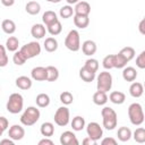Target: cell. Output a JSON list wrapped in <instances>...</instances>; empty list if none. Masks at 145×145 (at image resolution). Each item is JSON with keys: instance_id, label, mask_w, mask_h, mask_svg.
I'll list each match as a JSON object with an SVG mask.
<instances>
[{"instance_id": "1", "label": "cell", "mask_w": 145, "mask_h": 145, "mask_svg": "<svg viewBox=\"0 0 145 145\" xmlns=\"http://www.w3.org/2000/svg\"><path fill=\"white\" fill-rule=\"evenodd\" d=\"M101 116H102V123H103V127L105 129L113 130L117 127L118 116H117V112L112 108L104 106L101 111Z\"/></svg>"}, {"instance_id": "2", "label": "cell", "mask_w": 145, "mask_h": 145, "mask_svg": "<svg viewBox=\"0 0 145 145\" xmlns=\"http://www.w3.org/2000/svg\"><path fill=\"white\" fill-rule=\"evenodd\" d=\"M128 117L134 126H140L144 122V111L139 103H131L128 106Z\"/></svg>"}, {"instance_id": "3", "label": "cell", "mask_w": 145, "mask_h": 145, "mask_svg": "<svg viewBox=\"0 0 145 145\" xmlns=\"http://www.w3.org/2000/svg\"><path fill=\"white\" fill-rule=\"evenodd\" d=\"M40 116H41V112L36 106H28L23 112V114L20 117V122H22V125H24L26 127L33 126L34 123H36L39 121Z\"/></svg>"}, {"instance_id": "4", "label": "cell", "mask_w": 145, "mask_h": 145, "mask_svg": "<svg viewBox=\"0 0 145 145\" xmlns=\"http://www.w3.org/2000/svg\"><path fill=\"white\" fill-rule=\"evenodd\" d=\"M23 106H24V99H23L22 94H19V93L10 94V96L7 101V105H6L7 111L12 114H16L23 110Z\"/></svg>"}, {"instance_id": "5", "label": "cell", "mask_w": 145, "mask_h": 145, "mask_svg": "<svg viewBox=\"0 0 145 145\" xmlns=\"http://www.w3.org/2000/svg\"><path fill=\"white\" fill-rule=\"evenodd\" d=\"M111 87H112V75L106 70L100 72L99 76L96 77V88H97V91L106 93L111 89Z\"/></svg>"}, {"instance_id": "6", "label": "cell", "mask_w": 145, "mask_h": 145, "mask_svg": "<svg viewBox=\"0 0 145 145\" xmlns=\"http://www.w3.org/2000/svg\"><path fill=\"white\" fill-rule=\"evenodd\" d=\"M65 45L68 50L72 52H77L80 49V37L77 29L69 31V33L65 39Z\"/></svg>"}, {"instance_id": "7", "label": "cell", "mask_w": 145, "mask_h": 145, "mask_svg": "<svg viewBox=\"0 0 145 145\" xmlns=\"http://www.w3.org/2000/svg\"><path fill=\"white\" fill-rule=\"evenodd\" d=\"M19 51L25 57V59L28 60V59H32L34 57H37L41 53V45L39 42L33 41V42H29V43L23 45Z\"/></svg>"}, {"instance_id": "8", "label": "cell", "mask_w": 145, "mask_h": 145, "mask_svg": "<svg viewBox=\"0 0 145 145\" xmlns=\"http://www.w3.org/2000/svg\"><path fill=\"white\" fill-rule=\"evenodd\" d=\"M69 118H70L69 109H68L67 106H60V108L57 109L53 119H54L56 125H58V126H60V127H65V126L68 125Z\"/></svg>"}, {"instance_id": "9", "label": "cell", "mask_w": 145, "mask_h": 145, "mask_svg": "<svg viewBox=\"0 0 145 145\" xmlns=\"http://www.w3.org/2000/svg\"><path fill=\"white\" fill-rule=\"evenodd\" d=\"M86 133H87V136H88L91 139L96 140V142H97L99 139H101L102 136H103L102 127H101L97 122H95V121L89 122V123L87 125V127H86Z\"/></svg>"}, {"instance_id": "10", "label": "cell", "mask_w": 145, "mask_h": 145, "mask_svg": "<svg viewBox=\"0 0 145 145\" xmlns=\"http://www.w3.org/2000/svg\"><path fill=\"white\" fill-rule=\"evenodd\" d=\"M60 144L61 145H79V142L72 131L67 130L60 135Z\"/></svg>"}, {"instance_id": "11", "label": "cell", "mask_w": 145, "mask_h": 145, "mask_svg": "<svg viewBox=\"0 0 145 145\" xmlns=\"http://www.w3.org/2000/svg\"><path fill=\"white\" fill-rule=\"evenodd\" d=\"M8 136L11 140H20L25 136V129L20 125H12L9 128Z\"/></svg>"}, {"instance_id": "12", "label": "cell", "mask_w": 145, "mask_h": 145, "mask_svg": "<svg viewBox=\"0 0 145 145\" xmlns=\"http://www.w3.org/2000/svg\"><path fill=\"white\" fill-rule=\"evenodd\" d=\"M74 12L78 16H88L91 12V6L86 1H78L74 7Z\"/></svg>"}, {"instance_id": "13", "label": "cell", "mask_w": 145, "mask_h": 145, "mask_svg": "<svg viewBox=\"0 0 145 145\" xmlns=\"http://www.w3.org/2000/svg\"><path fill=\"white\" fill-rule=\"evenodd\" d=\"M96 50H97L96 43L94 41H92V40H86L82 44V51H83V53L85 56L91 57L96 52Z\"/></svg>"}, {"instance_id": "14", "label": "cell", "mask_w": 145, "mask_h": 145, "mask_svg": "<svg viewBox=\"0 0 145 145\" xmlns=\"http://www.w3.org/2000/svg\"><path fill=\"white\" fill-rule=\"evenodd\" d=\"M31 76L34 80L36 82H43V80H46V70H45V67H35L32 69L31 71Z\"/></svg>"}, {"instance_id": "15", "label": "cell", "mask_w": 145, "mask_h": 145, "mask_svg": "<svg viewBox=\"0 0 145 145\" xmlns=\"http://www.w3.org/2000/svg\"><path fill=\"white\" fill-rule=\"evenodd\" d=\"M45 33H46V29H45V26L43 24H34L31 28V34L34 39H43L45 36Z\"/></svg>"}, {"instance_id": "16", "label": "cell", "mask_w": 145, "mask_h": 145, "mask_svg": "<svg viewBox=\"0 0 145 145\" xmlns=\"http://www.w3.org/2000/svg\"><path fill=\"white\" fill-rule=\"evenodd\" d=\"M144 93V87H143V84L142 83H138V82H134L131 83V85L129 86V94L133 96V97H140Z\"/></svg>"}, {"instance_id": "17", "label": "cell", "mask_w": 145, "mask_h": 145, "mask_svg": "<svg viewBox=\"0 0 145 145\" xmlns=\"http://www.w3.org/2000/svg\"><path fill=\"white\" fill-rule=\"evenodd\" d=\"M16 86L23 91L29 89L32 87V79L27 76H19L16 78Z\"/></svg>"}, {"instance_id": "18", "label": "cell", "mask_w": 145, "mask_h": 145, "mask_svg": "<svg viewBox=\"0 0 145 145\" xmlns=\"http://www.w3.org/2000/svg\"><path fill=\"white\" fill-rule=\"evenodd\" d=\"M59 19H58V16H57V14L54 12V11H52V10H48V11H45L44 14H43V16H42V22H43V24L48 27V26H50V25H52L53 23H56V22H58Z\"/></svg>"}, {"instance_id": "19", "label": "cell", "mask_w": 145, "mask_h": 145, "mask_svg": "<svg viewBox=\"0 0 145 145\" xmlns=\"http://www.w3.org/2000/svg\"><path fill=\"white\" fill-rule=\"evenodd\" d=\"M108 100H110L114 104H122L126 100V95H125V93H122L120 91H113L110 93Z\"/></svg>"}, {"instance_id": "20", "label": "cell", "mask_w": 145, "mask_h": 145, "mask_svg": "<svg viewBox=\"0 0 145 145\" xmlns=\"http://www.w3.org/2000/svg\"><path fill=\"white\" fill-rule=\"evenodd\" d=\"M137 77V71L134 67H125L122 70V78L126 82H134Z\"/></svg>"}, {"instance_id": "21", "label": "cell", "mask_w": 145, "mask_h": 145, "mask_svg": "<svg viewBox=\"0 0 145 145\" xmlns=\"http://www.w3.org/2000/svg\"><path fill=\"white\" fill-rule=\"evenodd\" d=\"M40 131L45 138H49L54 134V126L52 122H43L40 127Z\"/></svg>"}, {"instance_id": "22", "label": "cell", "mask_w": 145, "mask_h": 145, "mask_svg": "<svg viewBox=\"0 0 145 145\" xmlns=\"http://www.w3.org/2000/svg\"><path fill=\"white\" fill-rule=\"evenodd\" d=\"M131 130L128 128V127H120L117 131V136H118V139L121 140V142H128L130 138H131Z\"/></svg>"}, {"instance_id": "23", "label": "cell", "mask_w": 145, "mask_h": 145, "mask_svg": "<svg viewBox=\"0 0 145 145\" xmlns=\"http://www.w3.org/2000/svg\"><path fill=\"white\" fill-rule=\"evenodd\" d=\"M118 54L121 56V57L125 59L126 62H129V61H130L131 59H134V57H135V49L131 48V46H125V48H122V49L119 51Z\"/></svg>"}, {"instance_id": "24", "label": "cell", "mask_w": 145, "mask_h": 145, "mask_svg": "<svg viewBox=\"0 0 145 145\" xmlns=\"http://www.w3.org/2000/svg\"><path fill=\"white\" fill-rule=\"evenodd\" d=\"M1 28L6 34H14L16 32V24L11 19H5L1 23Z\"/></svg>"}, {"instance_id": "25", "label": "cell", "mask_w": 145, "mask_h": 145, "mask_svg": "<svg viewBox=\"0 0 145 145\" xmlns=\"http://www.w3.org/2000/svg\"><path fill=\"white\" fill-rule=\"evenodd\" d=\"M19 46V40L16 36H9L6 41V50L10 51V52H16L18 50Z\"/></svg>"}, {"instance_id": "26", "label": "cell", "mask_w": 145, "mask_h": 145, "mask_svg": "<svg viewBox=\"0 0 145 145\" xmlns=\"http://www.w3.org/2000/svg\"><path fill=\"white\" fill-rule=\"evenodd\" d=\"M74 24L78 28H86L89 24V18H88V16L74 15Z\"/></svg>"}, {"instance_id": "27", "label": "cell", "mask_w": 145, "mask_h": 145, "mask_svg": "<svg viewBox=\"0 0 145 145\" xmlns=\"http://www.w3.org/2000/svg\"><path fill=\"white\" fill-rule=\"evenodd\" d=\"M46 70V80L48 82H56L59 78V70L54 66H48L45 67Z\"/></svg>"}, {"instance_id": "28", "label": "cell", "mask_w": 145, "mask_h": 145, "mask_svg": "<svg viewBox=\"0 0 145 145\" xmlns=\"http://www.w3.org/2000/svg\"><path fill=\"white\" fill-rule=\"evenodd\" d=\"M79 77L82 78V80H84L86 83H91L95 79V72H92L91 70L82 67L79 69Z\"/></svg>"}, {"instance_id": "29", "label": "cell", "mask_w": 145, "mask_h": 145, "mask_svg": "<svg viewBox=\"0 0 145 145\" xmlns=\"http://www.w3.org/2000/svg\"><path fill=\"white\" fill-rule=\"evenodd\" d=\"M25 10L29 15H37L41 11V6L36 1H28L25 6Z\"/></svg>"}, {"instance_id": "30", "label": "cell", "mask_w": 145, "mask_h": 145, "mask_svg": "<svg viewBox=\"0 0 145 145\" xmlns=\"http://www.w3.org/2000/svg\"><path fill=\"white\" fill-rule=\"evenodd\" d=\"M44 49L48 52H54L58 49V41L52 36L46 37L44 40Z\"/></svg>"}, {"instance_id": "31", "label": "cell", "mask_w": 145, "mask_h": 145, "mask_svg": "<svg viewBox=\"0 0 145 145\" xmlns=\"http://www.w3.org/2000/svg\"><path fill=\"white\" fill-rule=\"evenodd\" d=\"M93 102H94L96 105H104V104L108 102V95H106V93L96 91V92L93 94Z\"/></svg>"}, {"instance_id": "32", "label": "cell", "mask_w": 145, "mask_h": 145, "mask_svg": "<svg viewBox=\"0 0 145 145\" xmlns=\"http://www.w3.org/2000/svg\"><path fill=\"white\" fill-rule=\"evenodd\" d=\"M35 102L39 108H46L50 104V96L45 93H40V94H37Z\"/></svg>"}, {"instance_id": "33", "label": "cell", "mask_w": 145, "mask_h": 145, "mask_svg": "<svg viewBox=\"0 0 145 145\" xmlns=\"http://www.w3.org/2000/svg\"><path fill=\"white\" fill-rule=\"evenodd\" d=\"M71 127H72V130H75V131L83 130L85 127V119L80 116H76L71 121Z\"/></svg>"}, {"instance_id": "34", "label": "cell", "mask_w": 145, "mask_h": 145, "mask_svg": "<svg viewBox=\"0 0 145 145\" xmlns=\"http://www.w3.org/2000/svg\"><path fill=\"white\" fill-rule=\"evenodd\" d=\"M131 137L135 139V142H136V143H139V144L145 143V129H144L143 127L137 128V129L133 133Z\"/></svg>"}, {"instance_id": "35", "label": "cell", "mask_w": 145, "mask_h": 145, "mask_svg": "<svg viewBox=\"0 0 145 145\" xmlns=\"http://www.w3.org/2000/svg\"><path fill=\"white\" fill-rule=\"evenodd\" d=\"M46 31H48L52 36L59 35V34L61 33V31H62L61 23H60L59 20H58V22H56V23H53L52 25H50V26H48V27H46Z\"/></svg>"}, {"instance_id": "36", "label": "cell", "mask_w": 145, "mask_h": 145, "mask_svg": "<svg viewBox=\"0 0 145 145\" xmlns=\"http://www.w3.org/2000/svg\"><path fill=\"white\" fill-rule=\"evenodd\" d=\"M83 67L86 68V69H88V70H91L92 72H96L97 69H99V61L96 59H93V58L87 59L85 61V65Z\"/></svg>"}, {"instance_id": "37", "label": "cell", "mask_w": 145, "mask_h": 145, "mask_svg": "<svg viewBox=\"0 0 145 145\" xmlns=\"http://www.w3.org/2000/svg\"><path fill=\"white\" fill-rule=\"evenodd\" d=\"M72 14H74V8H72L71 6H69V5L61 7V8H60V11H59L60 17L63 18V19H67V18L71 17Z\"/></svg>"}, {"instance_id": "38", "label": "cell", "mask_w": 145, "mask_h": 145, "mask_svg": "<svg viewBox=\"0 0 145 145\" xmlns=\"http://www.w3.org/2000/svg\"><path fill=\"white\" fill-rule=\"evenodd\" d=\"M72 101H74V96H72V94H71L70 92L65 91V92H62V93L60 94V102L63 103L65 105L71 104Z\"/></svg>"}, {"instance_id": "39", "label": "cell", "mask_w": 145, "mask_h": 145, "mask_svg": "<svg viewBox=\"0 0 145 145\" xmlns=\"http://www.w3.org/2000/svg\"><path fill=\"white\" fill-rule=\"evenodd\" d=\"M127 65V62L125 61V59L119 56V54H113V68H125Z\"/></svg>"}, {"instance_id": "40", "label": "cell", "mask_w": 145, "mask_h": 145, "mask_svg": "<svg viewBox=\"0 0 145 145\" xmlns=\"http://www.w3.org/2000/svg\"><path fill=\"white\" fill-rule=\"evenodd\" d=\"M8 63V56L7 50L3 45L0 44V67H6Z\"/></svg>"}, {"instance_id": "41", "label": "cell", "mask_w": 145, "mask_h": 145, "mask_svg": "<svg viewBox=\"0 0 145 145\" xmlns=\"http://www.w3.org/2000/svg\"><path fill=\"white\" fill-rule=\"evenodd\" d=\"M102 66L106 70L112 69L113 68V54H108L106 57H104V59L102 61Z\"/></svg>"}, {"instance_id": "42", "label": "cell", "mask_w": 145, "mask_h": 145, "mask_svg": "<svg viewBox=\"0 0 145 145\" xmlns=\"http://www.w3.org/2000/svg\"><path fill=\"white\" fill-rule=\"evenodd\" d=\"M12 61H14L15 65H17V66H22V65L25 63L26 59H25V57L20 53V51H16V52L14 53V56H12Z\"/></svg>"}, {"instance_id": "43", "label": "cell", "mask_w": 145, "mask_h": 145, "mask_svg": "<svg viewBox=\"0 0 145 145\" xmlns=\"http://www.w3.org/2000/svg\"><path fill=\"white\" fill-rule=\"evenodd\" d=\"M136 66L139 69H144L145 68V51H142L138 57L136 58Z\"/></svg>"}, {"instance_id": "44", "label": "cell", "mask_w": 145, "mask_h": 145, "mask_svg": "<svg viewBox=\"0 0 145 145\" xmlns=\"http://www.w3.org/2000/svg\"><path fill=\"white\" fill-rule=\"evenodd\" d=\"M100 145H119V144L113 137H105L101 140Z\"/></svg>"}, {"instance_id": "45", "label": "cell", "mask_w": 145, "mask_h": 145, "mask_svg": "<svg viewBox=\"0 0 145 145\" xmlns=\"http://www.w3.org/2000/svg\"><path fill=\"white\" fill-rule=\"evenodd\" d=\"M9 126V122H8V119L6 117H0V131H5Z\"/></svg>"}, {"instance_id": "46", "label": "cell", "mask_w": 145, "mask_h": 145, "mask_svg": "<svg viewBox=\"0 0 145 145\" xmlns=\"http://www.w3.org/2000/svg\"><path fill=\"white\" fill-rule=\"evenodd\" d=\"M82 145H97V143H96V140H93L89 137H86L82 140Z\"/></svg>"}, {"instance_id": "47", "label": "cell", "mask_w": 145, "mask_h": 145, "mask_svg": "<svg viewBox=\"0 0 145 145\" xmlns=\"http://www.w3.org/2000/svg\"><path fill=\"white\" fill-rule=\"evenodd\" d=\"M51 144H53V142L50 139V138H42L41 140H39V143H37V145H51Z\"/></svg>"}, {"instance_id": "48", "label": "cell", "mask_w": 145, "mask_h": 145, "mask_svg": "<svg viewBox=\"0 0 145 145\" xmlns=\"http://www.w3.org/2000/svg\"><path fill=\"white\" fill-rule=\"evenodd\" d=\"M0 145H16L11 139H8V138H5L0 142Z\"/></svg>"}, {"instance_id": "49", "label": "cell", "mask_w": 145, "mask_h": 145, "mask_svg": "<svg viewBox=\"0 0 145 145\" xmlns=\"http://www.w3.org/2000/svg\"><path fill=\"white\" fill-rule=\"evenodd\" d=\"M1 3L3 6H6V7H10V6H12L15 3V1L14 0H1Z\"/></svg>"}, {"instance_id": "50", "label": "cell", "mask_w": 145, "mask_h": 145, "mask_svg": "<svg viewBox=\"0 0 145 145\" xmlns=\"http://www.w3.org/2000/svg\"><path fill=\"white\" fill-rule=\"evenodd\" d=\"M144 24H145V19H142L140 23H139V32L140 34H145V29H144Z\"/></svg>"}, {"instance_id": "51", "label": "cell", "mask_w": 145, "mask_h": 145, "mask_svg": "<svg viewBox=\"0 0 145 145\" xmlns=\"http://www.w3.org/2000/svg\"><path fill=\"white\" fill-rule=\"evenodd\" d=\"M67 2H68V3H77L78 1H77V0H67Z\"/></svg>"}, {"instance_id": "52", "label": "cell", "mask_w": 145, "mask_h": 145, "mask_svg": "<svg viewBox=\"0 0 145 145\" xmlns=\"http://www.w3.org/2000/svg\"><path fill=\"white\" fill-rule=\"evenodd\" d=\"M1 135H2V131H0V136H1Z\"/></svg>"}, {"instance_id": "53", "label": "cell", "mask_w": 145, "mask_h": 145, "mask_svg": "<svg viewBox=\"0 0 145 145\" xmlns=\"http://www.w3.org/2000/svg\"><path fill=\"white\" fill-rule=\"evenodd\" d=\"M51 145H56V144H54V143H53V144H51Z\"/></svg>"}]
</instances>
